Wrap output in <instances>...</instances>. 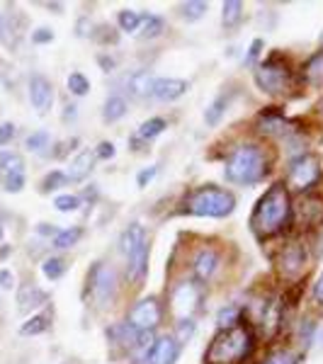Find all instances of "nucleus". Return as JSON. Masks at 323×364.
Returning <instances> with one entry per match:
<instances>
[{
    "label": "nucleus",
    "mask_w": 323,
    "mask_h": 364,
    "mask_svg": "<svg viewBox=\"0 0 323 364\" xmlns=\"http://www.w3.org/2000/svg\"><path fill=\"white\" fill-rule=\"evenodd\" d=\"M221 10H224V13H221V22H224V27L236 29L240 25V20H243V5H240L238 0H226Z\"/></svg>",
    "instance_id": "obj_24"
},
{
    "label": "nucleus",
    "mask_w": 323,
    "mask_h": 364,
    "mask_svg": "<svg viewBox=\"0 0 323 364\" xmlns=\"http://www.w3.org/2000/svg\"><path fill=\"white\" fill-rule=\"evenodd\" d=\"M314 296H316V301L323 304V272H321V277H319V282H316V287H314Z\"/></svg>",
    "instance_id": "obj_45"
},
{
    "label": "nucleus",
    "mask_w": 323,
    "mask_h": 364,
    "mask_svg": "<svg viewBox=\"0 0 323 364\" xmlns=\"http://www.w3.org/2000/svg\"><path fill=\"white\" fill-rule=\"evenodd\" d=\"M68 90L73 92V95L83 97V95H88V90H90V80H88L83 73L75 70V73L68 75Z\"/></svg>",
    "instance_id": "obj_30"
},
{
    "label": "nucleus",
    "mask_w": 323,
    "mask_h": 364,
    "mask_svg": "<svg viewBox=\"0 0 323 364\" xmlns=\"http://www.w3.org/2000/svg\"><path fill=\"white\" fill-rule=\"evenodd\" d=\"M233 100V92H221V95L214 97V102L207 107V112H204V122H207L209 127H216L221 122V117L226 114L228 105H231Z\"/></svg>",
    "instance_id": "obj_19"
},
{
    "label": "nucleus",
    "mask_w": 323,
    "mask_h": 364,
    "mask_svg": "<svg viewBox=\"0 0 323 364\" xmlns=\"http://www.w3.org/2000/svg\"><path fill=\"white\" fill-rule=\"evenodd\" d=\"M290 219H292L290 192H287V187L282 182H277V185H272L260 197L253 216H250V226H253L258 236H275V233L285 231Z\"/></svg>",
    "instance_id": "obj_1"
},
{
    "label": "nucleus",
    "mask_w": 323,
    "mask_h": 364,
    "mask_svg": "<svg viewBox=\"0 0 323 364\" xmlns=\"http://www.w3.org/2000/svg\"><path fill=\"white\" fill-rule=\"evenodd\" d=\"M265 364H297V357L292 355V352L282 350V352H275Z\"/></svg>",
    "instance_id": "obj_41"
},
{
    "label": "nucleus",
    "mask_w": 323,
    "mask_h": 364,
    "mask_svg": "<svg viewBox=\"0 0 323 364\" xmlns=\"http://www.w3.org/2000/svg\"><path fill=\"white\" fill-rule=\"evenodd\" d=\"M204 13H207V3H199V0H190V3L180 5V15H183L187 22H197Z\"/></svg>",
    "instance_id": "obj_28"
},
{
    "label": "nucleus",
    "mask_w": 323,
    "mask_h": 364,
    "mask_svg": "<svg viewBox=\"0 0 323 364\" xmlns=\"http://www.w3.org/2000/svg\"><path fill=\"white\" fill-rule=\"evenodd\" d=\"M146 272H149V240L141 243L137 250H132L127 255V274L132 282H144Z\"/></svg>",
    "instance_id": "obj_14"
},
{
    "label": "nucleus",
    "mask_w": 323,
    "mask_h": 364,
    "mask_svg": "<svg viewBox=\"0 0 323 364\" xmlns=\"http://www.w3.org/2000/svg\"><path fill=\"white\" fill-rule=\"evenodd\" d=\"M199 301H202V291H199L195 282H185L173 291V311L180 318H190Z\"/></svg>",
    "instance_id": "obj_10"
},
{
    "label": "nucleus",
    "mask_w": 323,
    "mask_h": 364,
    "mask_svg": "<svg viewBox=\"0 0 323 364\" xmlns=\"http://www.w3.org/2000/svg\"><path fill=\"white\" fill-rule=\"evenodd\" d=\"M321 44H323V32H321Z\"/></svg>",
    "instance_id": "obj_50"
},
{
    "label": "nucleus",
    "mask_w": 323,
    "mask_h": 364,
    "mask_svg": "<svg viewBox=\"0 0 323 364\" xmlns=\"http://www.w3.org/2000/svg\"><path fill=\"white\" fill-rule=\"evenodd\" d=\"M29 102L39 114H46L54 105V85L42 73H34L29 78Z\"/></svg>",
    "instance_id": "obj_9"
},
{
    "label": "nucleus",
    "mask_w": 323,
    "mask_h": 364,
    "mask_svg": "<svg viewBox=\"0 0 323 364\" xmlns=\"http://www.w3.org/2000/svg\"><path fill=\"white\" fill-rule=\"evenodd\" d=\"M307 78L311 83H321L323 80V51L314 54L307 63Z\"/></svg>",
    "instance_id": "obj_31"
},
{
    "label": "nucleus",
    "mask_w": 323,
    "mask_h": 364,
    "mask_svg": "<svg viewBox=\"0 0 323 364\" xmlns=\"http://www.w3.org/2000/svg\"><path fill=\"white\" fill-rule=\"evenodd\" d=\"M115 154H117V151H115L112 141H102V144L95 149V156L100 158V161H110V158H115Z\"/></svg>",
    "instance_id": "obj_39"
},
{
    "label": "nucleus",
    "mask_w": 323,
    "mask_h": 364,
    "mask_svg": "<svg viewBox=\"0 0 323 364\" xmlns=\"http://www.w3.org/2000/svg\"><path fill=\"white\" fill-rule=\"evenodd\" d=\"M15 287V274L13 269H0V289L10 291Z\"/></svg>",
    "instance_id": "obj_43"
},
{
    "label": "nucleus",
    "mask_w": 323,
    "mask_h": 364,
    "mask_svg": "<svg viewBox=\"0 0 323 364\" xmlns=\"http://www.w3.org/2000/svg\"><path fill=\"white\" fill-rule=\"evenodd\" d=\"M141 17L139 13H134V10H122L120 15H117V22H120L122 32H137L141 27Z\"/></svg>",
    "instance_id": "obj_29"
},
{
    "label": "nucleus",
    "mask_w": 323,
    "mask_h": 364,
    "mask_svg": "<svg viewBox=\"0 0 323 364\" xmlns=\"http://www.w3.org/2000/svg\"><path fill=\"white\" fill-rule=\"evenodd\" d=\"M268 173V161H265V154H263L260 146H253V144H245V146H238L226 161V168H224V175L228 182L233 185H255L265 178Z\"/></svg>",
    "instance_id": "obj_3"
},
{
    "label": "nucleus",
    "mask_w": 323,
    "mask_h": 364,
    "mask_svg": "<svg viewBox=\"0 0 323 364\" xmlns=\"http://www.w3.org/2000/svg\"><path fill=\"white\" fill-rule=\"evenodd\" d=\"M49 141H51V136H49V132H34L32 136H27V141H25V146H27V151H34V154H39V151H44L46 146H49Z\"/></svg>",
    "instance_id": "obj_33"
},
{
    "label": "nucleus",
    "mask_w": 323,
    "mask_h": 364,
    "mask_svg": "<svg viewBox=\"0 0 323 364\" xmlns=\"http://www.w3.org/2000/svg\"><path fill=\"white\" fill-rule=\"evenodd\" d=\"M292 70L287 68V63H282L280 58H268L260 68L255 70V83L263 92L268 95H282L290 87Z\"/></svg>",
    "instance_id": "obj_5"
},
{
    "label": "nucleus",
    "mask_w": 323,
    "mask_h": 364,
    "mask_svg": "<svg viewBox=\"0 0 323 364\" xmlns=\"http://www.w3.org/2000/svg\"><path fill=\"white\" fill-rule=\"evenodd\" d=\"M321 178V158L314 154H304L297 161H292L290 170H287V182H290L292 190H309L314 187Z\"/></svg>",
    "instance_id": "obj_6"
},
{
    "label": "nucleus",
    "mask_w": 323,
    "mask_h": 364,
    "mask_svg": "<svg viewBox=\"0 0 323 364\" xmlns=\"http://www.w3.org/2000/svg\"><path fill=\"white\" fill-rule=\"evenodd\" d=\"M216 267H219V255L214 250H199L195 257V274L199 282H207L214 277Z\"/></svg>",
    "instance_id": "obj_17"
},
{
    "label": "nucleus",
    "mask_w": 323,
    "mask_h": 364,
    "mask_svg": "<svg viewBox=\"0 0 323 364\" xmlns=\"http://www.w3.org/2000/svg\"><path fill=\"white\" fill-rule=\"evenodd\" d=\"M25 187V173H10V175H3V190L5 192H13V195H17V192Z\"/></svg>",
    "instance_id": "obj_34"
},
{
    "label": "nucleus",
    "mask_w": 323,
    "mask_h": 364,
    "mask_svg": "<svg viewBox=\"0 0 323 364\" xmlns=\"http://www.w3.org/2000/svg\"><path fill=\"white\" fill-rule=\"evenodd\" d=\"M156 175H158V168H156V166H151V168L141 170V173L137 175V185H139V187H146L151 180L156 178Z\"/></svg>",
    "instance_id": "obj_42"
},
{
    "label": "nucleus",
    "mask_w": 323,
    "mask_h": 364,
    "mask_svg": "<svg viewBox=\"0 0 323 364\" xmlns=\"http://www.w3.org/2000/svg\"><path fill=\"white\" fill-rule=\"evenodd\" d=\"M180 357V343L178 338H158L154 348L146 355V364H175Z\"/></svg>",
    "instance_id": "obj_11"
},
{
    "label": "nucleus",
    "mask_w": 323,
    "mask_h": 364,
    "mask_svg": "<svg viewBox=\"0 0 323 364\" xmlns=\"http://www.w3.org/2000/svg\"><path fill=\"white\" fill-rule=\"evenodd\" d=\"M166 119H161V117H151L149 122H144V124L139 127L137 132V139L141 141H154L156 136H161L163 132H166Z\"/></svg>",
    "instance_id": "obj_26"
},
{
    "label": "nucleus",
    "mask_w": 323,
    "mask_h": 364,
    "mask_svg": "<svg viewBox=\"0 0 323 364\" xmlns=\"http://www.w3.org/2000/svg\"><path fill=\"white\" fill-rule=\"evenodd\" d=\"M163 29H166V22H163V17L158 15H144L141 17V32L139 37L141 39H156L163 34Z\"/></svg>",
    "instance_id": "obj_23"
},
{
    "label": "nucleus",
    "mask_w": 323,
    "mask_h": 364,
    "mask_svg": "<svg viewBox=\"0 0 323 364\" xmlns=\"http://www.w3.org/2000/svg\"><path fill=\"white\" fill-rule=\"evenodd\" d=\"M100 66H102L105 70H112L115 68V61H112V58H107V56H100Z\"/></svg>",
    "instance_id": "obj_47"
},
{
    "label": "nucleus",
    "mask_w": 323,
    "mask_h": 364,
    "mask_svg": "<svg viewBox=\"0 0 323 364\" xmlns=\"http://www.w3.org/2000/svg\"><path fill=\"white\" fill-rule=\"evenodd\" d=\"M15 139V124L13 122H3L0 124V146H8Z\"/></svg>",
    "instance_id": "obj_40"
},
{
    "label": "nucleus",
    "mask_w": 323,
    "mask_h": 364,
    "mask_svg": "<svg viewBox=\"0 0 323 364\" xmlns=\"http://www.w3.org/2000/svg\"><path fill=\"white\" fill-rule=\"evenodd\" d=\"M46 299H49V294L44 289H39L37 284H25L17 291V309H20V314H29V311L44 306Z\"/></svg>",
    "instance_id": "obj_16"
},
{
    "label": "nucleus",
    "mask_w": 323,
    "mask_h": 364,
    "mask_svg": "<svg viewBox=\"0 0 323 364\" xmlns=\"http://www.w3.org/2000/svg\"><path fill=\"white\" fill-rule=\"evenodd\" d=\"M66 109H68V112L63 114V119L68 122V117H70V119H75V109H78V107H73V105H70V107H66Z\"/></svg>",
    "instance_id": "obj_48"
},
{
    "label": "nucleus",
    "mask_w": 323,
    "mask_h": 364,
    "mask_svg": "<svg viewBox=\"0 0 323 364\" xmlns=\"http://www.w3.org/2000/svg\"><path fill=\"white\" fill-rule=\"evenodd\" d=\"M90 291H92V299L100 309H107L112 306L115 296H117V274L115 269L110 265H102L97 262L90 272Z\"/></svg>",
    "instance_id": "obj_7"
},
{
    "label": "nucleus",
    "mask_w": 323,
    "mask_h": 364,
    "mask_svg": "<svg viewBox=\"0 0 323 364\" xmlns=\"http://www.w3.org/2000/svg\"><path fill=\"white\" fill-rule=\"evenodd\" d=\"M32 42L34 44H49V42H54V32H51L49 27L34 29V32H32Z\"/></svg>",
    "instance_id": "obj_38"
},
{
    "label": "nucleus",
    "mask_w": 323,
    "mask_h": 364,
    "mask_svg": "<svg viewBox=\"0 0 323 364\" xmlns=\"http://www.w3.org/2000/svg\"><path fill=\"white\" fill-rule=\"evenodd\" d=\"M304 265H307V250H304V245H287L285 250H282L280 255V269L287 274V277H299V274L304 272Z\"/></svg>",
    "instance_id": "obj_12"
},
{
    "label": "nucleus",
    "mask_w": 323,
    "mask_h": 364,
    "mask_svg": "<svg viewBox=\"0 0 323 364\" xmlns=\"http://www.w3.org/2000/svg\"><path fill=\"white\" fill-rule=\"evenodd\" d=\"M66 182H68L66 173H61V170H51V173L42 180V192H54V190H58V187H66Z\"/></svg>",
    "instance_id": "obj_32"
},
{
    "label": "nucleus",
    "mask_w": 323,
    "mask_h": 364,
    "mask_svg": "<svg viewBox=\"0 0 323 364\" xmlns=\"http://www.w3.org/2000/svg\"><path fill=\"white\" fill-rule=\"evenodd\" d=\"M42 236H56L58 233V228H54V226H49V224H39V228H37Z\"/></svg>",
    "instance_id": "obj_46"
},
{
    "label": "nucleus",
    "mask_w": 323,
    "mask_h": 364,
    "mask_svg": "<svg viewBox=\"0 0 323 364\" xmlns=\"http://www.w3.org/2000/svg\"><path fill=\"white\" fill-rule=\"evenodd\" d=\"M195 331H197L195 321H192V318H183V321H180V326H178V338L183 340V343H187V340L195 336ZM180 340H178V343H180Z\"/></svg>",
    "instance_id": "obj_37"
},
{
    "label": "nucleus",
    "mask_w": 323,
    "mask_h": 364,
    "mask_svg": "<svg viewBox=\"0 0 323 364\" xmlns=\"http://www.w3.org/2000/svg\"><path fill=\"white\" fill-rule=\"evenodd\" d=\"M238 318V309L236 306H228V311L224 309L219 314V326H221V331H224V328H231V326H236V321Z\"/></svg>",
    "instance_id": "obj_36"
},
{
    "label": "nucleus",
    "mask_w": 323,
    "mask_h": 364,
    "mask_svg": "<svg viewBox=\"0 0 323 364\" xmlns=\"http://www.w3.org/2000/svg\"><path fill=\"white\" fill-rule=\"evenodd\" d=\"M141 243H146V231H144V226L132 224L125 233H122V238H120V250L125 252V255H129V252L137 250Z\"/></svg>",
    "instance_id": "obj_20"
},
{
    "label": "nucleus",
    "mask_w": 323,
    "mask_h": 364,
    "mask_svg": "<svg viewBox=\"0 0 323 364\" xmlns=\"http://www.w3.org/2000/svg\"><path fill=\"white\" fill-rule=\"evenodd\" d=\"M54 207L58 211H63V214H68V211H75L80 207V197H75V195H58L54 199Z\"/></svg>",
    "instance_id": "obj_35"
},
{
    "label": "nucleus",
    "mask_w": 323,
    "mask_h": 364,
    "mask_svg": "<svg viewBox=\"0 0 323 364\" xmlns=\"http://www.w3.org/2000/svg\"><path fill=\"white\" fill-rule=\"evenodd\" d=\"M42 272H44V277L51 282L61 279L63 274H66V260H63V257H46L42 262Z\"/></svg>",
    "instance_id": "obj_27"
},
{
    "label": "nucleus",
    "mask_w": 323,
    "mask_h": 364,
    "mask_svg": "<svg viewBox=\"0 0 323 364\" xmlns=\"http://www.w3.org/2000/svg\"><path fill=\"white\" fill-rule=\"evenodd\" d=\"M154 75L149 73V70H137L134 75H129L127 78V90L129 95L134 97H146L151 95V90H154Z\"/></svg>",
    "instance_id": "obj_18"
},
{
    "label": "nucleus",
    "mask_w": 323,
    "mask_h": 364,
    "mask_svg": "<svg viewBox=\"0 0 323 364\" xmlns=\"http://www.w3.org/2000/svg\"><path fill=\"white\" fill-rule=\"evenodd\" d=\"M255 350V336L250 326L236 323L231 328H224L214 340H211L209 350L204 352V362L207 364H243L253 355Z\"/></svg>",
    "instance_id": "obj_2"
},
{
    "label": "nucleus",
    "mask_w": 323,
    "mask_h": 364,
    "mask_svg": "<svg viewBox=\"0 0 323 364\" xmlns=\"http://www.w3.org/2000/svg\"><path fill=\"white\" fill-rule=\"evenodd\" d=\"M51 326V316L49 314H39V316H32V318H27L25 323L20 326V336H42V333L49 331Z\"/></svg>",
    "instance_id": "obj_22"
},
{
    "label": "nucleus",
    "mask_w": 323,
    "mask_h": 364,
    "mask_svg": "<svg viewBox=\"0 0 323 364\" xmlns=\"http://www.w3.org/2000/svg\"><path fill=\"white\" fill-rule=\"evenodd\" d=\"M83 238V228L80 226H70V228H61V231L54 236V248L58 250H66V248H73L78 240Z\"/></svg>",
    "instance_id": "obj_25"
},
{
    "label": "nucleus",
    "mask_w": 323,
    "mask_h": 364,
    "mask_svg": "<svg viewBox=\"0 0 323 364\" xmlns=\"http://www.w3.org/2000/svg\"><path fill=\"white\" fill-rule=\"evenodd\" d=\"M127 100L122 97V95H110L107 100H105V107H102V119L105 122H120L122 117L127 114Z\"/></svg>",
    "instance_id": "obj_21"
},
{
    "label": "nucleus",
    "mask_w": 323,
    "mask_h": 364,
    "mask_svg": "<svg viewBox=\"0 0 323 364\" xmlns=\"http://www.w3.org/2000/svg\"><path fill=\"white\" fill-rule=\"evenodd\" d=\"M260 49H263V39H255V42L250 44V49H248V56H245V61H248V63H255V58L260 56Z\"/></svg>",
    "instance_id": "obj_44"
},
{
    "label": "nucleus",
    "mask_w": 323,
    "mask_h": 364,
    "mask_svg": "<svg viewBox=\"0 0 323 364\" xmlns=\"http://www.w3.org/2000/svg\"><path fill=\"white\" fill-rule=\"evenodd\" d=\"M129 326L134 328L137 333H151L154 328L161 323V304L158 299L149 296V299H141V301L129 311Z\"/></svg>",
    "instance_id": "obj_8"
},
{
    "label": "nucleus",
    "mask_w": 323,
    "mask_h": 364,
    "mask_svg": "<svg viewBox=\"0 0 323 364\" xmlns=\"http://www.w3.org/2000/svg\"><path fill=\"white\" fill-rule=\"evenodd\" d=\"M236 207V199L231 192L221 190L214 185L197 187L195 192H190L185 199V211L195 216H209V219H224Z\"/></svg>",
    "instance_id": "obj_4"
},
{
    "label": "nucleus",
    "mask_w": 323,
    "mask_h": 364,
    "mask_svg": "<svg viewBox=\"0 0 323 364\" xmlns=\"http://www.w3.org/2000/svg\"><path fill=\"white\" fill-rule=\"evenodd\" d=\"M95 161H97L95 149L80 151V154L75 156L73 161H70V166H68V173H66L68 182H80V180H85L88 175L92 173V166H95Z\"/></svg>",
    "instance_id": "obj_15"
},
{
    "label": "nucleus",
    "mask_w": 323,
    "mask_h": 364,
    "mask_svg": "<svg viewBox=\"0 0 323 364\" xmlns=\"http://www.w3.org/2000/svg\"><path fill=\"white\" fill-rule=\"evenodd\" d=\"M187 90H190V83H187V80H180V78H156L151 95H154L156 100H161V102H173V100L183 97Z\"/></svg>",
    "instance_id": "obj_13"
},
{
    "label": "nucleus",
    "mask_w": 323,
    "mask_h": 364,
    "mask_svg": "<svg viewBox=\"0 0 323 364\" xmlns=\"http://www.w3.org/2000/svg\"><path fill=\"white\" fill-rule=\"evenodd\" d=\"M0 240H3V226H0Z\"/></svg>",
    "instance_id": "obj_49"
}]
</instances>
